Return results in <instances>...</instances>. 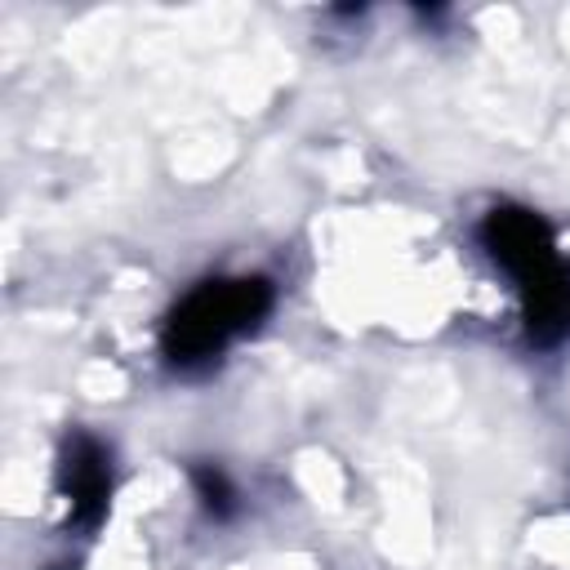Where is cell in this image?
<instances>
[{"mask_svg": "<svg viewBox=\"0 0 570 570\" xmlns=\"http://www.w3.org/2000/svg\"><path fill=\"white\" fill-rule=\"evenodd\" d=\"M191 481H196L200 508H205L214 521H227V517L236 512V490H232V481H227V472H223V468L200 463V468L191 472Z\"/></svg>", "mask_w": 570, "mask_h": 570, "instance_id": "obj_4", "label": "cell"}, {"mask_svg": "<svg viewBox=\"0 0 570 570\" xmlns=\"http://www.w3.org/2000/svg\"><path fill=\"white\" fill-rule=\"evenodd\" d=\"M276 303L267 276H218L187 289L160 325V352L174 370L214 365L240 334H249Z\"/></svg>", "mask_w": 570, "mask_h": 570, "instance_id": "obj_2", "label": "cell"}, {"mask_svg": "<svg viewBox=\"0 0 570 570\" xmlns=\"http://www.w3.org/2000/svg\"><path fill=\"white\" fill-rule=\"evenodd\" d=\"M485 254L512 276L521 307H525V334L539 347H552L566 334L570 321V294H566V272L557 258V240L548 223L534 209L521 205H494L481 227H476Z\"/></svg>", "mask_w": 570, "mask_h": 570, "instance_id": "obj_1", "label": "cell"}, {"mask_svg": "<svg viewBox=\"0 0 570 570\" xmlns=\"http://www.w3.org/2000/svg\"><path fill=\"white\" fill-rule=\"evenodd\" d=\"M58 485H62V499H67V525L94 530L107 517L111 463H107V450L89 432H71L67 436L62 463H58Z\"/></svg>", "mask_w": 570, "mask_h": 570, "instance_id": "obj_3", "label": "cell"}]
</instances>
